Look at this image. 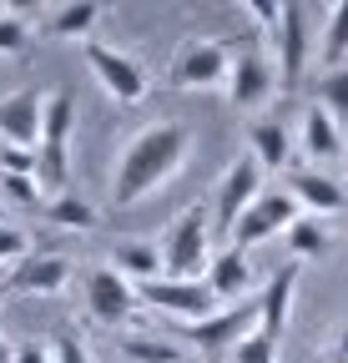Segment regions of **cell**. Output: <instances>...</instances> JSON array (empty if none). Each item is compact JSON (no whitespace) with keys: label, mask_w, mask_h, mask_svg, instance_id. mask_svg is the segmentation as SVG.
<instances>
[{"label":"cell","mask_w":348,"mask_h":363,"mask_svg":"<svg viewBox=\"0 0 348 363\" xmlns=\"http://www.w3.org/2000/svg\"><path fill=\"white\" fill-rule=\"evenodd\" d=\"M187 152H192V131L182 121H152L142 126L126 152L116 157V177H111V202L116 207H137L142 197L162 192L172 177L187 167Z\"/></svg>","instance_id":"1"},{"label":"cell","mask_w":348,"mask_h":363,"mask_svg":"<svg viewBox=\"0 0 348 363\" xmlns=\"http://www.w3.org/2000/svg\"><path fill=\"white\" fill-rule=\"evenodd\" d=\"M212 207L192 202L182 207L177 217H172L167 227V238H162V272L167 278H177V283H202L207 278V267H212Z\"/></svg>","instance_id":"2"},{"label":"cell","mask_w":348,"mask_h":363,"mask_svg":"<svg viewBox=\"0 0 348 363\" xmlns=\"http://www.w3.org/2000/svg\"><path fill=\"white\" fill-rule=\"evenodd\" d=\"M81 56H86L91 76L101 81V91H106L116 106H142V101H147L152 76L142 71V61H137V56L116 51V45H101V40H86V45H81Z\"/></svg>","instance_id":"3"},{"label":"cell","mask_w":348,"mask_h":363,"mask_svg":"<svg viewBox=\"0 0 348 363\" xmlns=\"http://www.w3.org/2000/svg\"><path fill=\"white\" fill-rule=\"evenodd\" d=\"M263 192H268L263 187V167L252 162V152L237 157V162H228L223 182H217V197H212V233L217 238H232V227L242 222V212L263 197Z\"/></svg>","instance_id":"4"},{"label":"cell","mask_w":348,"mask_h":363,"mask_svg":"<svg viewBox=\"0 0 348 363\" xmlns=\"http://www.w3.org/2000/svg\"><path fill=\"white\" fill-rule=\"evenodd\" d=\"M278 91V66L257 40L232 45V71H228V101L237 111H257L263 101H273Z\"/></svg>","instance_id":"5"},{"label":"cell","mask_w":348,"mask_h":363,"mask_svg":"<svg viewBox=\"0 0 348 363\" xmlns=\"http://www.w3.org/2000/svg\"><path fill=\"white\" fill-rule=\"evenodd\" d=\"M308 51H313L308 6H283V16L273 26V66H278V86L283 91H298L303 71H308Z\"/></svg>","instance_id":"6"},{"label":"cell","mask_w":348,"mask_h":363,"mask_svg":"<svg viewBox=\"0 0 348 363\" xmlns=\"http://www.w3.org/2000/svg\"><path fill=\"white\" fill-rule=\"evenodd\" d=\"M228 71H232V45L228 40H182L177 56H172V86H182V91L228 86Z\"/></svg>","instance_id":"7"},{"label":"cell","mask_w":348,"mask_h":363,"mask_svg":"<svg viewBox=\"0 0 348 363\" xmlns=\"http://www.w3.org/2000/svg\"><path fill=\"white\" fill-rule=\"evenodd\" d=\"M303 217V207L293 202V192L288 187H268L263 197H257L247 212H242V222L232 227V238H228V247H257V242H268V238H278V233H288V227Z\"/></svg>","instance_id":"8"},{"label":"cell","mask_w":348,"mask_h":363,"mask_svg":"<svg viewBox=\"0 0 348 363\" xmlns=\"http://www.w3.org/2000/svg\"><path fill=\"white\" fill-rule=\"evenodd\" d=\"M257 323H263V313H257V303H237V308H223V313H212V318H202V323H177V333L187 338V343H197L202 353H232Z\"/></svg>","instance_id":"9"},{"label":"cell","mask_w":348,"mask_h":363,"mask_svg":"<svg viewBox=\"0 0 348 363\" xmlns=\"http://www.w3.org/2000/svg\"><path fill=\"white\" fill-rule=\"evenodd\" d=\"M142 303H152L157 313H167L172 323H202V318L217 313V298L207 283H177V278H157V283H142L137 288Z\"/></svg>","instance_id":"10"},{"label":"cell","mask_w":348,"mask_h":363,"mask_svg":"<svg viewBox=\"0 0 348 363\" xmlns=\"http://www.w3.org/2000/svg\"><path fill=\"white\" fill-rule=\"evenodd\" d=\"M137 303H142V293H137V283H126L116 267H91L86 272V308H91V318L96 323H126V318L137 313Z\"/></svg>","instance_id":"11"},{"label":"cell","mask_w":348,"mask_h":363,"mask_svg":"<svg viewBox=\"0 0 348 363\" xmlns=\"http://www.w3.org/2000/svg\"><path fill=\"white\" fill-rule=\"evenodd\" d=\"M40 116H46V96L40 91H16V96L0 101V136H6V147L40 152Z\"/></svg>","instance_id":"12"},{"label":"cell","mask_w":348,"mask_h":363,"mask_svg":"<svg viewBox=\"0 0 348 363\" xmlns=\"http://www.w3.org/2000/svg\"><path fill=\"white\" fill-rule=\"evenodd\" d=\"M11 293H40V298H56L66 283H71V257L61 252H46V257H26L6 272Z\"/></svg>","instance_id":"13"},{"label":"cell","mask_w":348,"mask_h":363,"mask_svg":"<svg viewBox=\"0 0 348 363\" xmlns=\"http://www.w3.org/2000/svg\"><path fill=\"white\" fill-rule=\"evenodd\" d=\"M247 147H252V162L263 172H288L293 152H298V136L288 131L283 116H263V121L247 126Z\"/></svg>","instance_id":"14"},{"label":"cell","mask_w":348,"mask_h":363,"mask_svg":"<svg viewBox=\"0 0 348 363\" xmlns=\"http://www.w3.org/2000/svg\"><path fill=\"white\" fill-rule=\"evenodd\" d=\"M288 192H293V202L308 212V217H338V212L348 207V192L338 187L328 172H318V167L293 172V177H288Z\"/></svg>","instance_id":"15"},{"label":"cell","mask_w":348,"mask_h":363,"mask_svg":"<svg viewBox=\"0 0 348 363\" xmlns=\"http://www.w3.org/2000/svg\"><path fill=\"white\" fill-rule=\"evenodd\" d=\"M298 272H303L298 262H283L273 278H268V288L257 293V313H263V323H257V328H263L268 338H278V343H283V333H288V313H293V293H298Z\"/></svg>","instance_id":"16"},{"label":"cell","mask_w":348,"mask_h":363,"mask_svg":"<svg viewBox=\"0 0 348 363\" xmlns=\"http://www.w3.org/2000/svg\"><path fill=\"white\" fill-rule=\"evenodd\" d=\"M298 147H303V157H308L313 167L318 162H338L348 147H343V131H338V121L313 101L308 111H303V121H298Z\"/></svg>","instance_id":"17"},{"label":"cell","mask_w":348,"mask_h":363,"mask_svg":"<svg viewBox=\"0 0 348 363\" xmlns=\"http://www.w3.org/2000/svg\"><path fill=\"white\" fill-rule=\"evenodd\" d=\"M207 288H212V298L217 303H242L247 298V288H252V262H247V252L242 247H223L212 257V267H207V278H202Z\"/></svg>","instance_id":"18"},{"label":"cell","mask_w":348,"mask_h":363,"mask_svg":"<svg viewBox=\"0 0 348 363\" xmlns=\"http://www.w3.org/2000/svg\"><path fill=\"white\" fill-rule=\"evenodd\" d=\"M111 267L121 272L126 283H157V278H167L162 272V247L157 242H116L111 247Z\"/></svg>","instance_id":"19"},{"label":"cell","mask_w":348,"mask_h":363,"mask_svg":"<svg viewBox=\"0 0 348 363\" xmlns=\"http://www.w3.org/2000/svg\"><path fill=\"white\" fill-rule=\"evenodd\" d=\"M101 6H96V0H76V6H56L51 11V21H46V30L56 35V40H91V30L101 26Z\"/></svg>","instance_id":"20"},{"label":"cell","mask_w":348,"mask_h":363,"mask_svg":"<svg viewBox=\"0 0 348 363\" xmlns=\"http://www.w3.org/2000/svg\"><path fill=\"white\" fill-rule=\"evenodd\" d=\"M71 126H76V96H71V91H51V96H46V116H40V147L66 152Z\"/></svg>","instance_id":"21"},{"label":"cell","mask_w":348,"mask_h":363,"mask_svg":"<svg viewBox=\"0 0 348 363\" xmlns=\"http://www.w3.org/2000/svg\"><path fill=\"white\" fill-rule=\"evenodd\" d=\"M40 212H46V222L66 227V233H91V227H96V207L86 202V197H71V192L66 197H46Z\"/></svg>","instance_id":"22"},{"label":"cell","mask_w":348,"mask_h":363,"mask_svg":"<svg viewBox=\"0 0 348 363\" xmlns=\"http://www.w3.org/2000/svg\"><path fill=\"white\" fill-rule=\"evenodd\" d=\"M313 101H318L338 126H348V66H333V71H323V76H318Z\"/></svg>","instance_id":"23"},{"label":"cell","mask_w":348,"mask_h":363,"mask_svg":"<svg viewBox=\"0 0 348 363\" xmlns=\"http://www.w3.org/2000/svg\"><path fill=\"white\" fill-rule=\"evenodd\" d=\"M288 247H293V262H303V257H323V252H328V233H323V222L303 212V217L288 227Z\"/></svg>","instance_id":"24"},{"label":"cell","mask_w":348,"mask_h":363,"mask_svg":"<svg viewBox=\"0 0 348 363\" xmlns=\"http://www.w3.org/2000/svg\"><path fill=\"white\" fill-rule=\"evenodd\" d=\"M323 61H328V71H333V66H348V0H338V6L328 11V30H323Z\"/></svg>","instance_id":"25"},{"label":"cell","mask_w":348,"mask_h":363,"mask_svg":"<svg viewBox=\"0 0 348 363\" xmlns=\"http://www.w3.org/2000/svg\"><path fill=\"white\" fill-rule=\"evenodd\" d=\"M121 353L132 363H187V348L162 343V338H121Z\"/></svg>","instance_id":"26"},{"label":"cell","mask_w":348,"mask_h":363,"mask_svg":"<svg viewBox=\"0 0 348 363\" xmlns=\"http://www.w3.org/2000/svg\"><path fill=\"white\" fill-rule=\"evenodd\" d=\"M232 363H278V338H268L263 328H252V333L232 348Z\"/></svg>","instance_id":"27"},{"label":"cell","mask_w":348,"mask_h":363,"mask_svg":"<svg viewBox=\"0 0 348 363\" xmlns=\"http://www.w3.org/2000/svg\"><path fill=\"white\" fill-rule=\"evenodd\" d=\"M51 363H91V348H86L81 328H61L51 338Z\"/></svg>","instance_id":"28"},{"label":"cell","mask_w":348,"mask_h":363,"mask_svg":"<svg viewBox=\"0 0 348 363\" xmlns=\"http://www.w3.org/2000/svg\"><path fill=\"white\" fill-rule=\"evenodd\" d=\"M30 45V26L16 11H0V56H21Z\"/></svg>","instance_id":"29"},{"label":"cell","mask_w":348,"mask_h":363,"mask_svg":"<svg viewBox=\"0 0 348 363\" xmlns=\"http://www.w3.org/2000/svg\"><path fill=\"white\" fill-rule=\"evenodd\" d=\"M0 187H6V197L16 207H46V192H40L35 177H0Z\"/></svg>","instance_id":"30"},{"label":"cell","mask_w":348,"mask_h":363,"mask_svg":"<svg viewBox=\"0 0 348 363\" xmlns=\"http://www.w3.org/2000/svg\"><path fill=\"white\" fill-rule=\"evenodd\" d=\"M26 257H30V252H26V233L6 222V227H0V267L11 272V267H16V262H26Z\"/></svg>","instance_id":"31"},{"label":"cell","mask_w":348,"mask_h":363,"mask_svg":"<svg viewBox=\"0 0 348 363\" xmlns=\"http://www.w3.org/2000/svg\"><path fill=\"white\" fill-rule=\"evenodd\" d=\"M35 162H40V152L6 147V152H0V177H35Z\"/></svg>","instance_id":"32"},{"label":"cell","mask_w":348,"mask_h":363,"mask_svg":"<svg viewBox=\"0 0 348 363\" xmlns=\"http://www.w3.org/2000/svg\"><path fill=\"white\" fill-rule=\"evenodd\" d=\"M257 26H278V16H283V6H273V0H247V6H242Z\"/></svg>","instance_id":"33"},{"label":"cell","mask_w":348,"mask_h":363,"mask_svg":"<svg viewBox=\"0 0 348 363\" xmlns=\"http://www.w3.org/2000/svg\"><path fill=\"white\" fill-rule=\"evenodd\" d=\"M16 363H51V343H46V348H40V343L16 348Z\"/></svg>","instance_id":"34"},{"label":"cell","mask_w":348,"mask_h":363,"mask_svg":"<svg viewBox=\"0 0 348 363\" xmlns=\"http://www.w3.org/2000/svg\"><path fill=\"white\" fill-rule=\"evenodd\" d=\"M333 363H348V328H343L338 343H333Z\"/></svg>","instance_id":"35"},{"label":"cell","mask_w":348,"mask_h":363,"mask_svg":"<svg viewBox=\"0 0 348 363\" xmlns=\"http://www.w3.org/2000/svg\"><path fill=\"white\" fill-rule=\"evenodd\" d=\"M0 363H16V348H11L6 338H0Z\"/></svg>","instance_id":"36"},{"label":"cell","mask_w":348,"mask_h":363,"mask_svg":"<svg viewBox=\"0 0 348 363\" xmlns=\"http://www.w3.org/2000/svg\"><path fill=\"white\" fill-rule=\"evenodd\" d=\"M6 293H11V283H0V303H6Z\"/></svg>","instance_id":"37"},{"label":"cell","mask_w":348,"mask_h":363,"mask_svg":"<svg viewBox=\"0 0 348 363\" xmlns=\"http://www.w3.org/2000/svg\"><path fill=\"white\" fill-rule=\"evenodd\" d=\"M0 227H6V212H0Z\"/></svg>","instance_id":"38"}]
</instances>
